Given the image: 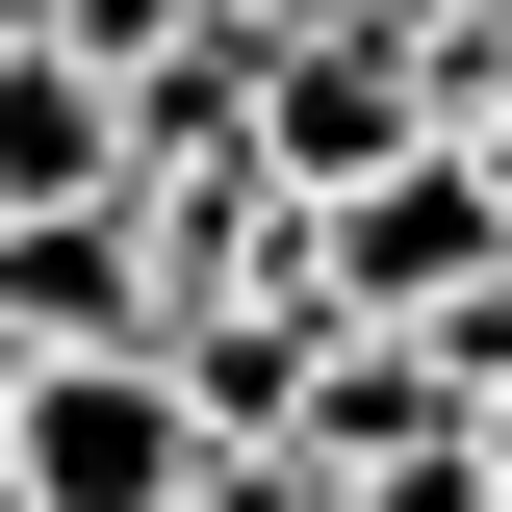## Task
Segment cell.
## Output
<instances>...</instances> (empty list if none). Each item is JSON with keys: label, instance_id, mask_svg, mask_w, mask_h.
Instances as JSON below:
<instances>
[{"label": "cell", "instance_id": "obj_11", "mask_svg": "<svg viewBox=\"0 0 512 512\" xmlns=\"http://www.w3.org/2000/svg\"><path fill=\"white\" fill-rule=\"evenodd\" d=\"M0 384H26V333H0Z\"/></svg>", "mask_w": 512, "mask_h": 512}, {"label": "cell", "instance_id": "obj_2", "mask_svg": "<svg viewBox=\"0 0 512 512\" xmlns=\"http://www.w3.org/2000/svg\"><path fill=\"white\" fill-rule=\"evenodd\" d=\"M180 461H205V410L154 384V333L0 384V487H26V512H180Z\"/></svg>", "mask_w": 512, "mask_h": 512}, {"label": "cell", "instance_id": "obj_7", "mask_svg": "<svg viewBox=\"0 0 512 512\" xmlns=\"http://www.w3.org/2000/svg\"><path fill=\"white\" fill-rule=\"evenodd\" d=\"M180 512H333V436H205Z\"/></svg>", "mask_w": 512, "mask_h": 512}, {"label": "cell", "instance_id": "obj_1", "mask_svg": "<svg viewBox=\"0 0 512 512\" xmlns=\"http://www.w3.org/2000/svg\"><path fill=\"white\" fill-rule=\"evenodd\" d=\"M487 282H512V180L461 154V128H410L384 180L308 205V308L333 333H436V308H487Z\"/></svg>", "mask_w": 512, "mask_h": 512}, {"label": "cell", "instance_id": "obj_3", "mask_svg": "<svg viewBox=\"0 0 512 512\" xmlns=\"http://www.w3.org/2000/svg\"><path fill=\"white\" fill-rule=\"evenodd\" d=\"M410 128H436V77H410V26H308V52H256V180L282 205H333V180H384V154H410Z\"/></svg>", "mask_w": 512, "mask_h": 512}, {"label": "cell", "instance_id": "obj_9", "mask_svg": "<svg viewBox=\"0 0 512 512\" xmlns=\"http://www.w3.org/2000/svg\"><path fill=\"white\" fill-rule=\"evenodd\" d=\"M231 26H256V52H308V26H359V0H231Z\"/></svg>", "mask_w": 512, "mask_h": 512}, {"label": "cell", "instance_id": "obj_12", "mask_svg": "<svg viewBox=\"0 0 512 512\" xmlns=\"http://www.w3.org/2000/svg\"><path fill=\"white\" fill-rule=\"evenodd\" d=\"M0 512H26V487H0Z\"/></svg>", "mask_w": 512, "mask_h": 512}, {"label": "cell", "instance_id": "obj_6", "mask_svg": "<svg viewBox=\"0 0 512 512\" xmlns=\"http://www.w3.org/2000/svg\"><path fill=\"white\" fill-rule=\"evenodd\" d=\"M333 512H512V436H487V410H436V436L333 461Z\"/></svg>", "mask_w": 512, "mask_h": 512}, {"label": "cell", "instance_id": "obj_8", "mask_svg": "<svg viewBox=\"0 0 512 512\" xmlns=\"http://www.w3.org/2000/svg\"><path fill=\"white\" fill-rule=\"evenodd\" d=\"M154 26H205V0H52V52H103V77L154 52Z\"/></svg>", "mask_w": 512, "mask_h": 512}, {"label": "cell", "instance_id": "obj_10", "mask_svg": "<svg viewBox=\"0 0 512 512\" xmlns=\"http://www.w3.org/2000/svg\"><path fill=\"white\" fill-rule=\"evenodd\" d=\"M0 26H52V0H0Z\"/></svg>", "mask_w": 512, "mask_h": 512}, {"label": "cell", "instance_id": "obj_5", "mask_svg": "<svg viewBox=\"0 0 512 512\" xmlns=\"http://www.w3.org/2000/svg\"><path fill=\"white\" fill-rule=\"evenodd\" d=\"M103 180H128V103H103V52L0 26V205H103Z\"/></svg>", "mask_w": 512, "mask_h": 512}, {"label": "cell", "instance_id": "obj_4", "mask_svg": "<svg viewBox=\"0 0 512 512\" xmlns=\"http://www.w3.org/2000/svg\"><path fill=\"white\" fill-rule=\"evenodd\" d=\"M0 333H26V359H128V333H154V205H0Z\"/></svg>", "mask_w": 512, "mask_h": 512}]
</instances>
